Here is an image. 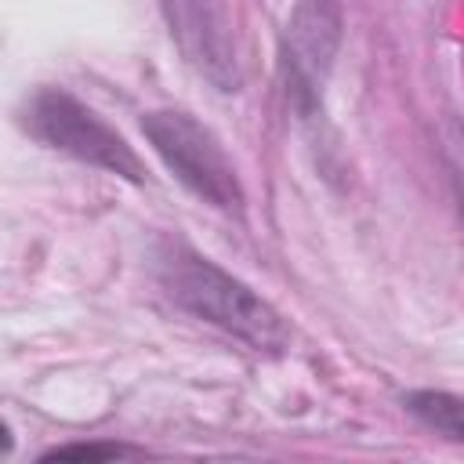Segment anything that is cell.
<instances>
[{"mask_svg": "<svg viewBox=\"0 0 464 464\" xmlns=\"http://www.w3.org/2000/svg\"><path fill=\"white\" fill-rule=\"evenodd\" d=\"M402 406H406L420 424H428L431 431L464 442V399H457V395H450V392H431V388H424V392L402 395Z\"/></svg>", "mask_w": 464, "mask_h": 464, "instance_id": "obj_6", "label": "cell"}, {"mask_svg": "<svg viewBox=\"0 0 464 464\" xmlns=\"http://www.w3.org/2000/svg\"><path fill=\"white\" fill-rule=\"evenodd\" d=\"M22 127L47 149H58L87 167L127 181H145V167L123 134H116L98 112H91L62 87H40L22 105Z\"/></svg>", "mask_w": 464, "mask_h": 464, "instance_id": "obj_2", "label": "cell"}, {"mask_svg": "<svg viewBox=\"0 0 464 464\" xmlns=\"http://www.w3.org/2000/svg\"><path fill=\"white\" fill-rule=\"evenodd\" d=\"M160 11L167 18L170 40L178 44L181 58L218 91H236L239 58H236L228 4L225 0H160Z\"/></svg>", "mask_w": 464, "mask_h": 464, "instance_id": "obj_4", "label": "cell"}, {"mask_svg": "<svg viewBox=\"0 0 464 464\" xmlns=\"http://www.w3.org/2000/svg\"><path fill=\"white\" fill-rule=\"evenodd\" d=\"M120 453H130L123 446H58L51 450L44 460H62V457H87V460H98V457H120Z\"/></svg>", "mask_w": 464, "mask_h": 464, "instance_id": "obj_7", "label": "cell"}, {"mask_svg": "<svg viewBox=\"0 0 464 464\" xmlns=\"http://www.w3.org/2000/svg\"><path fill=\"white\" fill-rule=\"evenodd\" d=\"M337 36H341V14L334 0H297L286 22V51H283L294 98L315 102L319 80L326 76L330 58L337 51Z\"/></svg>", "mask_w": 464, "mask_h": 464, "instance_id": "obj_5", "label": "cell"}, {"mask_svg": "<svg viewBox=\"0 0 464 464\" xmlns=\"http://www.w3.org/2000/svg\"><path fill=\"white\" fill-rule=\"evenodd\" d=\"M141 130L167 170L203 203L218 210H239L243 188L236 167L210 127L178 109H156L141 116Z\"/></svg>", "mask_w": 464, "mask_h": 464, "instance_id": "obj_3", "label": "cell"}, {"mask_svg": "<svg viewBox=\"0 0 464 464\" xmlns=\"http://www.w3.org/2000/svg\"><path fill=\"white\" fill-rule=\"evenodd\" d=\"M156 272L174 304L192 312L196 319L246 341L257 352H283L290 330L283 315L261 301L246 283L218 268L210 257L196 254L185 243H170L156 257Z\"/></svg>", "mask_w": 464, "mask_h": 464, "instance_id": "obj_1", "label": "cell"}]
</instances>
